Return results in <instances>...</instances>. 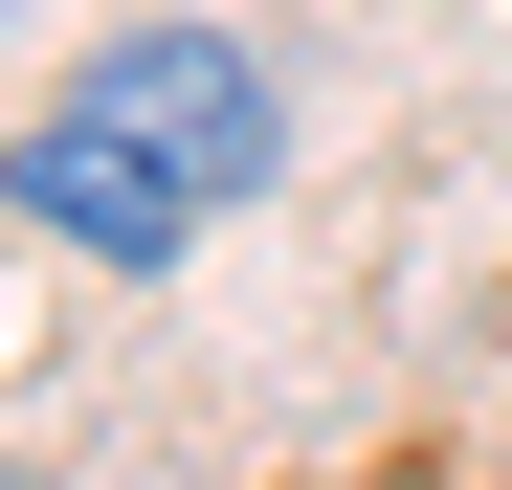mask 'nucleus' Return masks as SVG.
Returning a JSON list of instances; mask_svg holds the SVG:
<instances>
[{"label": "nucleus", "mask_w": 512, "mask_h": 490, "mask_svg": "<svg viewBox=\"0 0 512 490\" xmlns=\"http://www.w3.org/2000/svg\"><path fill=\"white\" fill-rule=\"evenodd\" d=\"M268 156H290V90L245 23H112L0 134V223L67 245V268H179L223 201H268Z\"/></svg>", "instance_id": "nucleus-1"}, {"label": "nucleus", "mask_w": 512, "mask_h": 490, "mask_svg": "<svg viewBox=\"0 0 512 490\" xmlns=\"http://www.w3.org/2000/svg\"><path fill=\"white\" fill-rule=\"evenodd\" d=\"M357 490H423V468H357Z\"/></svg>", "instance_id": "nucleus-2"}, {"label": "nucleus", "mask_w": 512, "mask_h": 490, "mask_svg": "<svg viewBox=\"0 0 512 490\" xmlns=\"http://www.w3.org/2000/svg\"><path fill=\"white\" fill-rule=\"evenodd\" d=\"M0 23H45V0H0Z\"/></svg>", "instance_id": "nucleus-3"}]
</instances>
